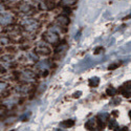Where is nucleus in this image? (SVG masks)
<instances>
[{
	"instance_id": "nucleus-1",
	"label": "nucleus",
	"mask_w": 131,
	"mask_h": 131,
	"mask_svg": "<svg viewBox=\"0 0 131 131\" xmlns=\"http://www.w3.org/2000/svg\"><path fill=\"white\" fill-rule=\"evenodd\" d=\"M42 39L43 41L49 43V44H54V43H57L59 41V36L54 30L49 29L42 35Z\"/></svg>"
},
{
	"instance_id": "nucleus-2",
	"label": "nucleus",
	"mask_w": 131,
	"mask_h": 131,
	"mask_svg": "<svg viewBox=\"0 0 131 131\" xmlns=\"http://www.w3.org/2000/svg\"><path fill=\"white\" fill-rule=\"evenodd\" d=\"M22 25L24 26V28L28 31H32L38 28L39 24L37 23V21L34 20V19H26L22 22Z\"/></svg>"
},
{
	"instance_id": "nucleus-3",
	"label": "nucleus",
	"mask_w": 131,
	"mask_h": 131,
	"mask_svg": "<svg viewBox=\"0 0 131 131\" xmlns=\"http://www.w3.org/2000/svg\"><path fill=\"white\" fill-rule=\"evenodd\" d=\"M19 77H20V79H22L25 82H29L35 79V73L31 70H23L19 73Z\"/></svg>"
},
{
	"instance_id": "nucleus-4",
	"label": "nucleus",
	"mask_w": 131,
	"mask_h": 131,
	"mask_svg": "<svg viewBox=\"0 0 131 131\" xmlns=\"http://www.w3.org/2000/svg\"><path fill=\"white\" fill-rule=\"evenodd\" d=\"M118 91L125 97H131V82L126 83L125 85L121 86V88L118 89Z\"/></svg>"
},
{
	"instance_id": "nucleus-5",
	"label": "nucleus",
	"mask_w": 131,
	"mask_h": 131,
	"mask_svg": "<svg viewBox=\"0 0 131 131\" xmlns=\"http://www.w3.org/2000/svg\"><path fill=\"white\" fill-rule=\"evenodd\" d=\"M35 51L38 54H41V56H48V54L50 53V49L45 45H41L40 43L37 44V46L35 48Z\"/></svg>"
},
{
	"instance_id": "nucleus-6",
	"label": "nucleus",
	"mask_w": 131,
	"mask_h": 131,
	"mask_svg": "<svg viewBox=\"0 0 131 131\" xmlns=\"http://www.w3.org/2000/svg\"><path fill=\"white\" fill-rule=\"evenodd\" d=\"M57 23L60 25V26H66L68 23H69V19L66 15H61L59 17H57Z\"/></svg>"
},
{
	"instance_id": "nucleus-7",
	"label": "nucleus",
	"mask_w": 131,
	"mask_h": 131,
	"mask_svg": "<svg viewBox=\"0 0 131 131\" xmlns=\"http://www.w3.org/2000/svg\"><path fill=\"white\" fill-rule=\"evenodd\" d=\"M85 127L88 130H93V129H97V118H91L88 122L86 123Z\"/></svg>"
},
{
	"instance_id": "nucleus-8",
	"label": "nucleus",
	"mask_w": 131,
	"mask_h": 131,
	"mask_svg": "<svg viewBox=\"0 0 131 131\" xmlns=\"http://www.w3.org/2000/svg\"><path fill=\"white\" fill-rule=\"evenodd\" d=\"M13 20V17L10 14L8 13H4L1 15V23L2 24H7V23H10Z\"/></svg>"
},
{
	"instance_id": "nucleus-9",
	"label": "nucleus",
	"mask_w": 131,
	"mask_h": 131,
	"mask_svg": "<svg viewBox=\"0 0 131 131\" xmlns=\"http://www.w3.org/2000/svg\"><path fill=\"white\" fill-rule=\"evenodd\" d=\"M31 8V6L25 2H21L20 5H19V9L21 10V12H23V13H27L28 10Z\"/></svg>"
},
{
	"instance_id": "nucleus-10",
	"label": "nucleus",
	"mask_w": 131,
	"mask_h": 131,
	"mask_svg": "<svg viewBox=\"0 0 131 131\" xmlns=\"http://www.w3.org/2000/svg\"><path fill=\"white\" fill-rule=\"evenodd\" d=\"M48 65H49L48 64V61H41V62H39L37 64V67L40 68L41 70H47Z\"/></svg>"
},
{
	"instance_id": "nucleus-11",
	"label": "nucleus",
	"mask_w": 131,
	"mask_h": 131,
	"mask_svg": "<svg viewBox=\"0 0 131 131\" xmlns=\"http://www.w3.org/2000/svg\"><path fill=\"white\" fill-rule=\"evenodd\" d=\"M89 86L90 87H96L97 85L100 84V79L99 78H96V77H94V78H91V79H89Z\"/></svg>"
},
{
	"instance_id": "nucleus-12",
	"label": "nucleus",
	"mask_w": 131,
	"mask_h": 131,
	"mask_svg": "<svg viewBox=\"0 0 131 131\" xmlns=\"http://www.w3.org/2000/svg\"><path fill=\"white\" fill-rule=\"evenodd\" d=\"M108 117H109V114L108 113H100L99 115H97V119L99 121H101V122H103V123H105L107 119H108Z\"/></svg>"
},
{
	"instance_id": "nucleus-13",
	"label": "nucleus",
	"mask_w": 131,
	"mask_h": 131,
	"mask_svg": "<svg viewBox=\"0 0 131 131\" xmlns=\"http://www.w3.org/2000/svg\"><path fill=\"white\" fill-rule=\"evenodd\" d=\"M16 90L19 92V93H26L28 91V88H27V86H18Z\"/></svg>"
},
{
	"instance_id": "nucleus-14",
	"label": "nucleus",
	"mask_w": 131,
	"mask_h": 131,
	"mask_svg": "<svg viewBox=\"0 0 131 131\" xmlns=\"http://www.w3.org/2000/svg\"><path fill=\"white\" fill-rule=\"evenodd\" d=\"M106 93H107V95H112L113 96L116 93V89L113 88V87H108L107 90H106Z\"/></svg>"
},
{
	"instance_id": "nucleus-15",
	"label": "nucleus",
	"mask_w": 131,
	"mask_h": 131,
	"mask_svg": "<svg viewBox=\"0 0 131 131\" xmlns=\"http://www.w3.org/2000/svg\"><path fill=\"white\" fill-rule=\"evenodd\" d=\"M73 124H74V122L72 121V119H67V121H64L61 125L63 127H71V126H73Z\"/></svg>"
},
{
	"instance_id": "nucleus-16",
	"label": "nucleus",
	"mask_w": 131,
	"mask_h": 131,
	"mask_svg": "<svg viewBox=\"0 0 131 131\" xmlns=\"http://www.w3.org/2000/svg\"><path fill=\"white\" fill-rule=\"evenodd\" d=\"M109 128L113 129V130H117L118 129V125H117V123L114 121V119H112V121L110 122V124H109Z\"/></svg>"
},
{
	"instance_id": "nucleus-17",
	"label": "nucleus",
	"mask_w": 131,
	"mask_h": 131,
	"mask_svg": "<svg viewBox=\"0 0 131 131\" xmlns=\"http://www.w3.org/2000/svg\"><path fill=\"white\" fill-rule=\"evenodd\" d=\"M119 65H121V63H114V64L110 65V66L108 67V69H109V70H113V69H115L116 67H118Z\"/></svg>"
},
{
	"instance_id": "nucleus-18",
	"label": "nucleus",
	"mask_w": 131,
	"mask_h": 131,
	"mask_svg": "<svg viewBox=\"0 0 131 131\" xmlns=\"http://www.w3.org/2000/svg\"><path fill=\"white\" fill-rule=\"evenodd\" d=\"M101 50H103V47H102V46L95 48V49H94V53H95V54H99V52H100Z\"/></svg>"
},
{
	"instance_id": "nucleus-19",
	"label": "nucleus",
	"mask_w": 131,
	"mask_h": 131,
	"mask_svg": "<svg viewBox=\"0 0 131 131\" xmlns=\"http://www.w3.org/2000/svg\"><path fill=\"white\" fill-rule=\"evenodd\" d=\"M119 102H121V100H119V99H115L114 101L111 102V105H117V104H119Z\"/></svg>"
},
{
	"instance_id": "nucleus-20",
	"label": "nucleus",
	"mask_w": 131,
	"mask_h": 131,
	"mask_svg": "<svg viewBox=\"0 0 131 131\" xmlns=\"http://www.w3.org/2000/svg\"><path fill=\"white\" fill-rule=\"evenodd\" d=\"M81 94H82V92H81V91H79V92H75V93L73 94V96H74V97H79Z\"/></svg>"
},
{
	"instance_id": "nucleus-21",
	"label": "nucleus",
	"mask_w": 131,
	"mask_h": 131,
	"mask_svg": "<svg viewBox=\"0 0 131 131\" xmlns=\"http://www.w3.org/2000/svg\"><path fill=\"white\" fill-rule=\"evenodd\" d=\"M4 2H14V1H16V0H3Z\"/></svg>"
},
{
	"instance_id": "nucleus-22",
	"label": "nucleus",
	"mask_w": 131,
	"mask_h": 131,
	"mask_svg": "<svg viewBox=\"0 0 131 131\" xmlns=\"http://www.w3.org/2000/svg\"><path fill=\"white\" fill-rule=\"evenodd\" d=\"M129 117H130V119H131V110L129 111Z\"/></svg>"
},
{
	"instance_id": "nucleus-23",
	"label": "nucleus",
	"mask_w": 131,
	"mask_h": 131,
	"mask_svg": "<svg viewBox=\"0 0 131 131\" xmlns=\"http://www.w3.org/2000/svg\"><path fill=\"white\" fill-rule=\"evenodd\" d=\"M34 1H36V0H34Z\"/></svg>"
}]
</instances>
